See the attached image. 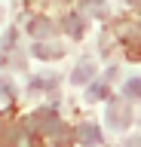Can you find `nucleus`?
<instances>
[{
	"mask_svg": "<svg viewBox=\"0 0 141 147\" xmlns=\"http://www.w3.org/2000/svg\"><path fill=\"white\" fill-rule=\"evenodd\" d=\"M107 119H111L113 129H126V126L132 123V110H129V104H126V101H113L111 110H107Z\"/></svg>",
	"mask_w": 141,
	"mask_h": 147,
	"instance_id": "obj_1",
	"label": "nucleus"
},
{
	"mask_svg": "<svg viewBox=\"0 0 141 147\" xmlns=\"http://www.w3.org/2000/svg\"><path fill=\"white\" fill-rule=\"evenodd\" d=\"M92 74H95V61H80V64H77V71L71 74V83L83 86L86 80H92Z\"/></svg>",
	"mask_w": 141,
	"mask_h": 147,
	"instance_id": "obj_2",
	"label": "nucleus"
},
{
	"mask_svg": "<svg viewBox=\"0 0 141 147\" xmlns=\"http://www.w3.org/2000/svg\"><path fill=\"white\" fill-rule=\"evenodd\" d=\"M77 135H80V141H83V144H98V141H101V132H98V126H95V123H83Z\"/></svg>",
	"mask_w": 141,
	"mask_h": 147,
	"instance_id": "obj_3",
	"label": "nucleus"
},
{
	"mask_svg": "<svg viewBox=\"0 0 141 147\" xmlns=\"http://www.w3.org/2000/svg\"><path fill=\"white\" fill-rule=\"evenodd\" d=\"M31 34H34V37H49L52 28H49L46 18H34V22H31Z\"/></svg>",
	"mask_w": 141,
	"mask_h": 147,
	"instance_id": "obj_4",
	"label": "nucleus"
},
{
	"mask_svg": "<svg viewBox=\"0 0 141 147\" xmlns=\"http://www.w3.org/2000/svg\"><path fill=\"white\" fill-rule=\"evenodd\" d=\"M65 28H67L71 37H80V34H83V18H80V16H67L65 18Z\"/></svg>",
	"mask_w": 141,
	"mask_h": 147,
	"instance_id": "obj_5",
	"label": "nucleus"
},
{
	"mask_svg": "<svg viewBox=\"0 0 141 147\" xmlns=\"http://www.w3.org/2000/svg\"><path fill=\"white\" fill-rule=\"evenodd\" d=\"M34 55H37V58H58V55H61V49L46 46V43H37V46H34Z\"/></svg>",
	"mask_w": 141,
	"mask_h": 147,
	"instance_id": "obj_6",
	"label": "nucleus"
},
{
	"mask_svg": "<svg viewBox=\"0 0 141 147\" xmlns=\"http://www.w3.org/2000/svg\"><path fill=\"white\" fill-rule=\"evenodd\" d=\"M126 98H141V77H132L126 83Z\"/></svg>",
	"mask_w": 141,
	"mask_h": 147,
	"instance_id": "obj_7",
	"label": "nucleus"
},
{
	"mask_svg": "<svg viewBox=\"0 0 141 147\" xmlns=\"http://www.w3.org/2000/svg\"><path fill=\"white\" fill-rule=\"evenodd\" d=\"M104 95H107V86H104V83H95V86H89V92H86L89 101H98V98H104Z\"/></svg>",
	"mask_w": 141,
	"mask_h": 147,
	"instance_id": "obj_8",
	"label": "nucleus"
}]
</instances>
